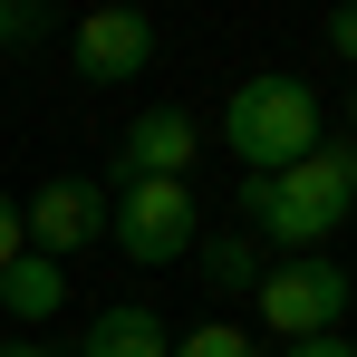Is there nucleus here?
<instances>
[{"label":"nucleus","mask_w":357,"mask_h":357,"mask_svg":"<svg viewBox=\"0 0 357 357\" xmlns=\"http://www.w3.org/2000/svg\"><path fill=\"white\" fill-rule=\"evenodd\" d=\"M68 68H77L87 87L145 77V68H155V20H145V10H87V20L68 29Z\"/></svg>","instance_id":"obj_6"},{"label":"nucleus","mask_w":357,"mask_h":357,"mask_svg":"<svg viewBox=\"0 0 357 357\" xmlns=\"http://www.w3.org/2000/svg\"><path fill=\"white\" fill-rule=\"evenodd\" d=\"M280 357H357V348L338 338V328H328V338H280Z\"/></svg>","instance_id":"obj_15"},{"label":"nucleus","mask_w":357,"mask_h":357,"mask_svg":"<svg viewBox=\"0 0 357 357\" xmlns=\"http://www.w3.org/2000/svg\"><path fill=\"white\" fill-rule=\"evenodd\" d=\"M0 357H77V348H39V338H0Z\"/></svg>","instance_id":"obj_16"},{"label":"nucleus","mask_w":357,"mask_h":357,"mask_svg":"<svg viewBox=\"0 0 357 357\" xmlns=\"http://www.w3.org/2000/svg\"><path fill=\"white\" fill-rule=\"evenodd\" d=\"M39 29H49V10H39V0H10V49H29Z\"/></svg>","instance_id":"obj_13"},{"label":"nucleus","mask_w":357,"mask_h":357,"mask_svg":"<svg viewBox=\"0 0 357 357\" xmlns=\"http://www.w3.org/2000/svg\"><path fill=\"white\" fill-rule=\"evenodd\" d=\"M20 251H29V232H20V203H10V193H0V271H10V261H20Z\"/></svg>","instance_id":"obj_14"},{"label":"nucleus","mask_w":357,"mask_h":357,"mask_svg":"<svg viewBox=\"0 0 357 357\" xmlns=\"http://www.w3.org/2000/svg\"><path fill=\"white\" fill-rule=\"evenodd\" d=\"M165 357H261V348H251V328H232V319H193Z\"/></svg>","instance_id":"obj_11"},{"label":"nucleus","mask_w":357,"mask_h":357,"mask_svg":"<svg viewBox=\"0 0 357 357\" xmlns=\"http://www.w3.org/2000/svg\"><path fill=\"white\" fill-rule=\"evenodd\" d=\"M165 348H174V328H165L155 309L126 299V309H97V328H87V348H77V357H165Z\"/></svg>","instance_id":"obj_10"},{"label":"nucleus","mask_w":357,"mask_h":357,"mask_svg":"<svg viewBox=\"0 0 357 357\" xmlns=\"http://www.w3.org/2000/svg\"><path fill=\"white\" fill-rule=\"evenodd\" d=\"M348 299H357V280L338 271V261L290 251V261H271V271H261L251 309H261V328H271V338H328V328L348 319Z\"/></svg>","instance_id":"obj_4"},{"label":"nucleus","mask_w":357,"mask_h":357,"mask_svg":"<svg viewBox=\"0 0 357 357\" xmlns=\"http://www.w3.org/2000/svg\"><path fill=\"white\" fill-rule=\"evenodd\" d=\"M348 145H357V107H348Z\"/></svg>","instance_id":"obj_18"},{"label":"nucleus","mask_w":357,"mask_h":357,"mask_svg":"<svg viewBox=\"0 0 357 357\" xmlns=\"http://www.w3.org/2000/svg\"><path fill=\"white\" fill-rule=\"evenodd\" d=\"M0 49H10V0H0Z\"/></svg>","instance_id":"obj_17"},{"label":"nucleus","mask_w":357,"mask_h":357,"mask_svg":"<svg viewBox=\"0 0 357 357\" xmlns=\"http://www.w3.org/2000/svg\"><path fill=\"white\" fill-rule=\"evenodd\" d=\"M59 299H68V261H49V251H20V261L0 271V309H10L20 328L59 319Z\"/></svg>","instance_id":"obj_8"},{"label":"nucleus","mask_w":357,"mask_h":357,"mask_svg":"<svg viewBox=\"0 0 357 357\" xmlns=\"http://www.w3.org/2000/svg\"><path fill=\"white\" fill-rule=\"evenodd\" d=\"M193 251H203L193 271H203V280H213L222 299H251V290H261V271H271V251H261V241L241 232V222H232V232H203Z\"/></svg>","instance_id":"obj_9"},{"label":"nucleus","mask_w":357,"mask_h":357,"mask_svg":"<svg viewBox=\"0 0 357 357\" xmlns=\"http://www.w3.org/2000/svg\"><path fill=\"white\" fill-rule=\"evenodd\" d=\"M193 155H203V126L183 116V107H145V116H126L107 183H126V174H193Z\"/></svg>","instance_id":"obj_7"},{"label":"nucleus","mask_w":357,"mask_h":357,"mask_svg":"<svg viewBox=\"0 0 357 357\" xmlns=\"http://www.w3.org/2000/svg\"><path fill=\"white\" fill-rule=\"evenodd\" d=\"M328 49L357 68V0H338V10H328Z\"/></svg>","instance_id":"obj_12"},{"label":"nucleus","mask_w":357,"mask_h":357,"mask_svg":"<svg viewBox=\"0 0 357 357\" xmlns=\"http://www.w3.org/2000/svg\"><path fill=\"white\" fill-rule=\"evenodd\" d=\"M20 232L39 241L49 261L87 251V241H107V183H97V174H49L29 203H20Z\"/></svg>","instance_id":"obj_5"},{"label":"nucleus","mask_w":357,"mask_h":357,"mask_svg":"<svg viewBox=\"0 0 357 357\" xmlns=\"http://www.w3.org/2000/svg\"><path fill=\"white\" fill-rule=\"evenodd\" d=\"M107 241H126V261L165 271V261H193L203 241V203L183 174H126L107 183Z\"/></svg>","instance_id":"obj_3"},{"label":"nucleus","mask_w":357,"mask_h":357,"mask_svg":"<svg viewBox=\"0 0 357 357\" xmlns=\"http://www.w3.org/2000/svg\"><path fill=\"white\" fill-rule=\"evenodd\" d=\"M348 213H357V145H319L280 174H241V232L271 261L280 251H328Z\"/></svg>","instance_id":"obj_1"},{"label":"nucleus","mask_w":357,"mask_h":357,"mask_svg":"<svg viewBox=\"0 0 357 357\" xmlns=\"http://www.w3.org/2000/svg\"><path fill=\"white\" fill-rule=\"evenodd\" d=\"M222 145L241 155V174H280V165H299V155L328 145V107H319L309 77L261 68V77H241L222 97Z\"/></svg>","instance_id":"obj_2"}]
</instances>
